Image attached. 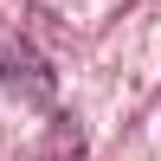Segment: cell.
<instances>
[{
	"label": "cell",
	"mask_w": 161,
	"mask_h": 161,
	"mask_svg": "<svg viewBox=\"0 0 161 161\" xmlns=\"http://www.w3.org/2000/svg\"><path fill=\"white\" fill-rule=\"evenodd\" d=\"M0 84H13V90L26 84V97H52V71H45V58H39L19 32H7V26H0Z\"/></svg>",
	"instance_id": "cell-1"
}]
</instances>
